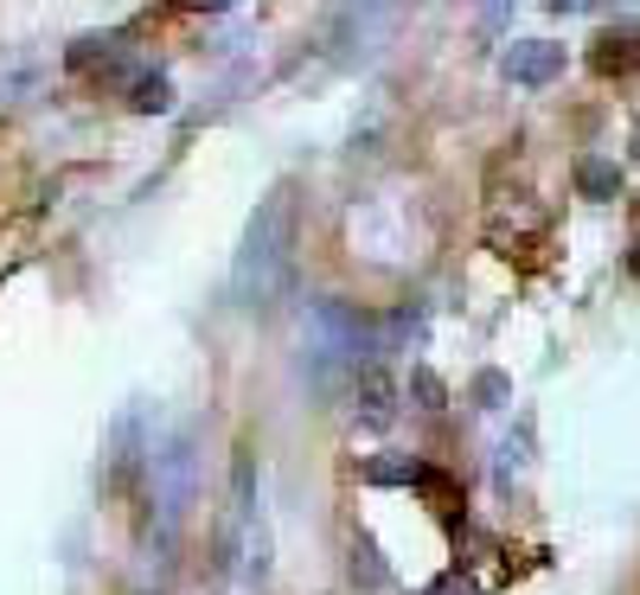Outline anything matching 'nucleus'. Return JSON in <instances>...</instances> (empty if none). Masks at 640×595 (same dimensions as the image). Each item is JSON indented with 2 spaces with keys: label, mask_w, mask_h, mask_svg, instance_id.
<instances>
[{
  "label": "nucleus",
  "mask_w": 640,
  "mask_h": 595,
  "mask_svg": "<svg viewBox=\"0 0 640 595\" xmlns=\"http://www.w3.org/2000/svg\"><path fill=\"white\" fill-rule=\"evenodd\" d=\"M289 276H295V199H289V187H276L250 212L244 250H237V269H231V295L244 307H269L289 289Z\"/></svg>",
  "instance_id": "nucleus-1"
},
{
  "label": "nucleus",
  "mask_w": 640,
  "mask_h": 595,
  "mask_svg": "<svg viewBox=\"0 0 640 595\" xmlns=\"http://www.w3.org/2000/svg\"><path fill=\"white\" fill-rule=\"evenodd\" d=\"M307 346H314V359L327 366V372H372L378 352H384V327L366 321L359 307H346V301H314L307 307Z\"/></svg>",
  "instance_id": "nucleus-2"
},
{
  "label": "nucleus",
  "mask_w": 640,
  "mask_h": 595,
  "mask_svg": "<svg viewBox=\"0 0 640 595\" xmlns=\"http://www.w3.org/2000/svg\"><path fill=\"white\" fill-rule=\"evenodd\" d=\"M192 493H199V454H192V429H180L173 442L154 454V506H160V525L167 531L187 519Z\"/></svg>",
  "instance_id": "nucleus-3"
},
{
  "label": "nucleus",
  "mask_w": 640,
  "mask_h": 595,
  "mask_svg": "<svg viewBox=\"0 0 640 595\" xmlns=\"http://www.w3.org/2000/svg\"><path fill=\"white\" fill-rule=\"evenodd\" d=\"M499 71H506V83L538 90V83L564 77V45H551V38H519V45H506V52H499Z\"/></svg>",
  "instance_id": "nucleus-4"
},
{
  "label": "nucleus",
  "mask_w": 640,
  "mask_h": 595,
  "mask_svg": "<svg viewBox=\"0 0 640 595\" xmlns=\"http://www.w3.org/2000/svg\"><path fill=\"white\" fill-rule=\"evenodd\" d=\"M391 416H397V384L391 372H359V423L366 429H391Z\"/></svg>",
  "instance_id": "nucleus-5"
},
{
  "label": "nucleus",
  "mask_w": 640,
  "mask_h": 595,
  "mask_svg": "<svg viewBox=\"0 0 640 595\" xmlns=\"http://www.w3.org/2000/svg\"><path fill=\"white\" fill-rule=\"evenodd\" d=\"M576 192H583V199H615V192H621V167H615V160H596V154L576 160Z\"/></svg>",
  "instance_id": "nucleus-6"
},
{
  "label": "nucleus",
  "mask_w": 640,
  "mask_h": 595,
  "mask_svg": "<svg viewBox=\"0 0 640 595\" xmlns=\"http://www.w3.org/2000/svg\"><path fill=\"white\" fill-rule=\"evenodd\" d=\"M128 103H135L142 115L173 110V83H167L160 71H135V77H128Z\"/></svg>",
  "instance_id": "nucleus-7"
},
{
  "label": "nucleus",
  "mask_w": 640,
  "mask_h": 595,
  "mask_svg": "<svg viewBox=\"0 0 640 595\" xmlns=\"http://www.w3.org/2000/svg\"><path fill=\"white\" fill-rule=\"evenodd\" d=\"M416 474H423V461H411V454H384V461H366V481H372V486H411Z\"/></svg>",
  "instance_id": "nucleus-8"
},
{
  "label": "nucleus",
  "mask_w": 640,
  "mask_h": 595,
  "mask_svg": "<svg viewBox=\"0 0 640 595\" xmlns=\"http://www.w3.org/2000/svg\"><path fill=\"white\" fill-rule=\"evenodd\" d=\"M596 71L603 77L640 71V38H603V45H596Z\"/></svg>",
  "instance_id": "nucleus-9"
},
{
  "label": "nucleus",
  "mask_w": 640,
  "mask_h": 595,
  "mask_svg": "<svg viewBox=\"0 0 640 595\" xmlns=\"http://www.w3.org/2000/svg\"><path fill=\"white\" fill-rule=\"evenodd\" d=\"M411 391H416V404H423V409H449V384L429 372V366H416V372H411Z\"/></svg>",
  "instance_id": "nucleus-10"
},
{
  "label": "nucleus",
  "mask_w": 640,
  "mask_h": 595,
  "mask_svg": "<svg viewBox=\"0 0 640 595\" xmlns=\"http://www.w3.org/2000/svg\"><path fill=\"white\" fill-rule=\"evenodd\" d=\"M423 595H481V583H474L468 570H442V576H436Z\"/></svg>",
  "instance_id": "nucleus-11"
},
{
  "label": "nucleus",
  "mask_w": 640,
  "mask_h": 595,
  "mask_svg": "<svg viewBox=\"0 0 640 595\" xmlns=\"http://www.w3.org/2000/svg\"><path fill=\"white\" fill-rule=\"evenodd\" d=\"M352 576H366V583H384V563H378V551L366 545V538L352 545Z\"/></svg>",
  "instance_id": "nucleus-12"
},
{
  "label": "nucleus",
  "mask_w": 640,
  "mask_h": 595,
  "mask_svg": "<svg viewBox=\"0 0 640 595\" xmlns=\"http://www.w3.org/2000/svg\"><path fill=\"white\" fill-rule=\"evenodd\" d=\"M519 474H526V442H519V448L506 442V448H499V486L513 493V481H519Z\"/></svg>",
  "instance_id": "nucleus-13"
},
{
  "label": "nucleus",
  "mask_w": 640,
  "mask_h": 595,
  "mask_svg": "<svg viewBox=\"0 0 640 595\" xmlns=\"http://www.w3.org/2000/svg\"><path fill=\"white\" fill-rule=\"evenodd\" d=\"M474 391H481V404H487V409H499V397H506V378H499V372H481V384H474Z\"/></svg>",
  "instance_id": "nucleus-14"
},
{
  "label": "nucleus",
  "mask_w": 640,
  "mask_h": 595,
  "mask_svg": "<svg viewBox=\"0 0 640 595\" xmlns=\"http://www.w3.org/2000/svg\"><path fill=\"white\" fill-rule=\"evenodd\" d=\"M628 269H635V276H640V244H635V250H628Z\"/></svg>",
  "instance_id": "nucleus-15"
}]
</instances>
